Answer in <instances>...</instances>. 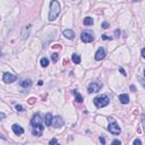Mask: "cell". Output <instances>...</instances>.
I'll list each match as a JSON object with an SVG mask.
<instances>
[{
    "mask_svg": "<svg viewBox=\"0 0 145 145\" xmlns=\"http://www.w3.org/2000/svg\"><path fill=\"white\" fill-rule=\"evenodd\" d=\"M60 14V4L58 0H52L50 4V13H49V21L52 22L58 17Z\"/></svg>",
    "mask_w": 145,
    "mask_h": 145,
    "instance_id": "obj_1",
    "label": "cell"
},
{
    "mask_svg": "<svg viewBox=\"0 0 145 145\" xmlns=\"http://www.w3.org/2000/svg\"><path fill=\"white\" fill-rule=\"evenodd\" d=\"M110 102V100L108 98L107 95H100V96H96L94 99V104L96 108H103L107 107L108 104Z\"/></svg>",
    "mask_w": 145,
    "mask_h": 145,
    "instance_id": "obj_2",
    "label": "cell"
},
{
    "mask_svg": "<svg viewBox=\"0 0 145 145\" xmlns=\"http://www.w3.org/2000/svg\"><path fill=\"white\" fill-rule=\"evenodd\" d=\"M108 129H109V132H110L111 134H113V135H119L120 132H121V129H120V127L118 126V124L111 119H110V124H109Z\"/></svg>",
    "mask_w": 145,
    "mask_h": 145,
    "instance_id": "obj_3",
    "label": "cell"
},
{
    "mask_svg": "<svg viewBox=\"0 0 145 145\" xmlns=\"http://www.w3.org/2000/svg\"><path fill=\"white\" fill-rule=\"evenodd\" d=\"M81 39L84 43H90L94 40L93 33H91V32H89V31H84V32H82Z\"/></svg>",
    "mask_w": 145,
    "mask_h": 145,
    "instance_id": "obj_4",
    "label": "cell"
},
{
    "mask_svg": "<svg viewBox=\"0 0 145 145\" xmlns=\"http://www.w3.org/2000/svg\"><path fill=\"white\" fill-rule=\"evenodd\" d=\"M16 78L17 77L15 76V75H13V74H10V72H5L4 76H2V81L5 82V83H13V82L16 81Z\"/></svg>",
    "mask_w": 145,
    "mask_h": 145,
    "instance_id": "obj_5",
    "label": "cell"
},
{
    "mask_svg": "<svg viewBox=\"0 0 145 145\" xmlns=\"http://www.w3.org/2000/svg\"><path fill=\"white\" fill-rule=\"evenodd\" d=\"M101 84H99V83H91L89 87H87V92L89 93H95V92H99L100 89H101Z\"/></svg>",
    "mask_w": 145,
    "mask_h": 145,
    "instance_id": "obj_6",
    "label": "cell"
},
{
    "mask_svg": "<svg viewBox=\"0 0 145 145\" xmlns=\"http://www.w3.org/2000/svg\"><path fill=\"white\" fill-rule=\"evenodd\" d=\"M52 126L55 128H60L62 125H64V119L61 118V117H59V116H57V117H55L53 119H52Z\"/></svg>",
    "mask_w": 145,
    "mask_h": 145,
    "instance_id": "obj_7",
    "label": "cell"
},
{
    "mask_svg": "<svg viewBox=\"0 0 145 145\" xmlns=\"http://www.w3.org/2000/svg\"><path fill=\"white\" fill-rule=\"evenodd\" d=\"M43 133V126L41 124L36 125V126H33V129H32V134L34 136H41Z\"/></svg>",
    "mask_w": 145,
    "mask_h": 145,
    "instance_id": "obj_8",
    "label": "cell"
},
{
    "mask_svg": "<svg viewBox=\"0 0 145 145\" xmlns=\"http://www.w3.org/2000/svg\"><path fill=\"white\" fill-rule=\"evenodd\" d=\"M41 121H42L41 116L39 115V113H35V115H33L32 119H31V125H32V126H36V125L41 124Z\"/></svg>",
    "mask_w": 145,
    "mask_h": 145,
    "instance_id": "obj_9",
    "label": "cell"
},
{
    "mask_svg": "<svg viewBox=\"0 0 145 145\" xmlns=\"http://www.w3.org/2000/svg\"><path fill=\"white\" fill-rule=\"evenodd\" d=\"M104 57H106V50H104V48H100L96 53H95V60H102L104 59Z\"/></svg>",
    "mask_w": 145,
    "mask_h": 145,
    "instance_id": "obj_10",
    "label": "cell"
},
{
    "mask_svg": "<svg viewBox=\"0 0 145 145\" xmlns=\"http://www.w3.org/2000/svg\"><path fill=\"white\" fill-rule=\"evenodd\" d=\"M13 132L16 134V135H23L24 134V129L19 126V125H17V124H15V125H13Z\"/></svg>",
    "mask_w": 145,
    "mask_h": 145,
    "instance_id": "obj_11",
    "label": "cell"
},
{
    "mask_svg": "<svg viewBox=\"0 0 145 145\" xmlns=\"http://www.w3.org/2000/svg\"><path fill=\"white\" fill-rule=\"evenodd\" d=\"M30 30H31V25L23 27V31H22V34H21V38L23 39V40H25V39L30 35Z\"/></svg>",
    "mask_w": 145,
    "mask_h": 145,
    "instance_id": "obj_12",
    "label": "cell"
},
{
    "mask_svg": "<svg viewBox=\"0 0 145 145\" xmlns=\"http://www.w3.org/2000/svg\"><path fill=\"white\" fill-rule=\"evenodd\" d=\"M62 34H64V36L69 39V40H72V39L75 38V33L72 30H64L62 31Z\"/></svg>",
    "mask_w": 145,
    "mask_h": 145,
    "instance_id": "obj_13",
    "label": "cell"
},
{
    "mask_svg": "<svg viewBox=\"0 0 145 145\" xmlns=\"http://www.w3.org/2000/svg\"><path fill=\"white\" fill-rule=\"evenodd\" d=\"M52 119H53V116H52L51 113H47L45 117H44V123H45V126H51Z\"/></svg>",
    "mask_w": 145,
    "mask_h": 145,
    "instance_id": "obj_14",
    "label": "cell"
},
{
    "mask_svg": "<svg viewBox=\"0 0 145 145\" xmlns=\"http://www.w3.org/2000/svg\"><path fill=\"white\" fill-rule=\"evenodd\" d=\"M119 100L120 102L123 103V104H127L129 102V96H128L127 94H120L119 95Z\"/></svg>",
    "mask_w": 145,
    "mask_h": 145,
    "instance_id": "obj_15",
    "label": "cell"
},
{
    "mask_svg": "<svg viewBox=\"0 0 145 145\" xmlns=\"http://www.w3.org/2000/svg\"><path fill=\"white\" fill-rule=\"evenodd\" d=\"M72 93L75 94V100H76V102H78V103H82V102H83V96H82L81 94L78 93L76 90L72 91Z\"/></svg>",
    "mask_w": 145,
    "mask_h": 145,
    "instance_id": "obj_16",
    "label": "cell"
},
{
    "mask_svg": "<svg viewBox=\"0 0 145 145\" xmlns=\"http://www.w3.org/2000/svg\"><path fill=\"white\" fill-rule=\"evenodd\" d=\"M21 86L22 87H25V89L31 87V86H32V82H31L30 79H24V81L21 82Z\"/></svg>",
    "mask_w": 145,
    "mask_h": 145,
    "instance_id": "obj_17",
    "label": "cell"
},
{
    "mask_svg": "<svg viewBox=\"0 0 145 145\" xmlns=\"http://www.w3.org/2000/svg\"><path fill=\"white\" fill-rule=\"evenodd\" d=\"M83 23H84V25L85 26H90L94 23V21H93V18L92 17H85L84 18V21H83Z\"/></svg>",
    "mask_w": 145,
    "mask_h": 145,
    "instance_id": "obj_18",
    "label": "cell"
},
{
    "mask_svg": "<svg viewBox=\"0 0 145 145\" xmlns=\"http://www.w3.org/2000/svg\"><path fill=\"white\" fill-rule=\"evenodd\" d=\"M72 62H74V64L78 65L79 62H81V57H79L78 55H76V53H74V55L72 56Z\"/></svg>",
    "mask_w": 145,
    "mask_h": 145,
    "instance_id": "obj_19",
    "label": "cell"
},
{
    "mask_svg": "<svg viewBox=\"0 0 145 145\" xmlns=\"http://www.w3.org/2000/svg\"><path fill=\"white\" fill-rule=\"evenodd\" d=\"M48 65H49V59L48 58H42L41 59V66L42 67H47Z\"/></svg>",
    "mask_w": 145,
    "mask_h": 145,
    "instance_id": "obj_20",
    "label": "cell"
},
{
    "mask_svg": "<svg viewBox=\"0 0 145 145\" xmlns=\"http://www.w3.org/2000/svg\"><path fill=\"white\" fill-rule=\"evenodd\" d=\"M51 59L53 62H57L58 60H59V55L57 53V52H55V53H52L51 55Z\"/></svg>",
    "mask_w": 145,
    "mask_h": 145,
    "instance_id": "obj_21",
    "label": "cell"
},
{
    "mask_svg": "<svg viewBox=\"0 0 145 145\" xmlns=\"http://www.w3.org/2000/svg\"><path fill=\"white\" fill-rule=\"evenodd\" d=\"M27 102L30 103V104H34V103L36 102V99H35V98H30L28 100H27Z\"/></svg>",
    "mask_w": 145,
    "mask_h": 145,
    "instance_id": "obj_22",
    "label": "cell"
},
{
    "mask_svg": "<svg viewBox=\"0 0 145 145\" xmlns=\"http://www.w3.org/2000/svg\"><path fill=\"white\" fill-rule=\"evenodd\" d=\"M52 49L53 50H60L61 49V45L60 44H55V45H52Z\"/></svg>",
    "mask_w": 145,
    "mask_h": 145,
    "instance_id": "obj_23",
    "label": "cell"
},
{
    "mask_svg": "<svg viewBox=\"0 0 145 145\" xmlns=\"http://www.w3.org/2000/svg\"><path fill=\"white\" fill-rule=\"evenodd\" d=\"M102 28H109V23L108 22H103L102 23Z\"/></svg>",
    "mask_w": 145,
    "mask_h": 145,
    "instance_id": "obj_24",
    "label": "cell"
},
{
    "mask_svg": "<svg viewBox=\"0 0 145 145\" xmlns=\"http://www.w3.org/2000/svg\"><path fill=\"white\" fill-rule=\"evenodd\" d=\"M15 108H16V110H17V111H23V110H24L21 104H16V107H15Z\"/></svg>",
    "mask_w": 145,
    "mask_h": 145,
    "instance_id": "obj_25",
    "label": "cell"
},
{
    "mask_svg": "<svg viewBox=\"0 0 145 145\" xmlns=\"http://www.w3.org/2000/svg\"><path fill=\"white\" fill-rule=\"evenodd\" d=\"M134 145H142V142L139 139H135L134 141Z\"/></svg>",
    "mask_w": 145,
    "mask_h": 145,
    "instance_id": "obj_26",
    "label": "cell"
},
{
    "mask_svg": "<svg viewBox=\"0 0 145 145\" xmlns=\"http://www.w3.org/2000/svg\"><path fill=\"white\" fill-rule=\"evenodd\" d=\"M57 143H58V141H57L56 138H52L51 141L49 142V144H57Z\"/></svg>",
    "mask_w": 145,
    "mask_h": 145,
    "instance_id": "obj_27",
    "label": "cell"
},
{
    "mask_svg": "<svg viewBox=\"0 0 145 145\" xmlns=\"http://www.w3.org/2000/svg\"><path fill=\"white\" fill-rule=\"evenodd\" d=\"M6 118V115H5L4 112H0V120H4Z\"/></svg>",
    "mask_w": 145,
    "mask_h": 145,
    "instance_id": "obj_28",
    "label": "cell"
},
{
    "mask_svg": "<svg viewBox=\"0 0 145 145\" xmlns=\"http://www.w3.org/2000/svg\"><path fill=\"white\" fill-rule=\"evenodd\" d=\"M112 144H118V145H120V144H121V142H120L119 139H115V141H112Z\"/></svg>",
    "mask_w": 145,
    "mask_h": 145,
    "instance_id": "obj_29",
    "label": "cell"
},
{
    "mask_svg": "<svg viewBox=\"0 0 145 145\" xmlns=\"http://www.w3.org/2000/svg\"><path fill=\"white\" fill-rule=\"evenodd\" d=\"M102 39H103V40H111V38H109L107 34H103L102 35Z\"/></svg>",
    "mask_w": 145,
    "mask_h": 145,
    "instance_id": "obj_30",
    "label": "cell"
},
{
    "mask_svg": "<svg viewBox=\"0 0 145 145\" xmlns=\"http://www.w3.org/2000/svg\"><path fill=\"white\" fill-rule=\"evenodd\" d=\"M100 142H101V143H102V144H106V139H104V137H100Z\"/></svg>",
    "mask_w": 145,
    "mask_h": 145,
    "instance_id": "obj_31",
    "label": "cell"
},
{
    "mask_svg": "<svg viewBox=\"0 0 145 145\" xmlns=\"http://www.w3.org/2000/svg\"><path fill=\"white\" fill-rule=\"evenodd\" d=\"M119 70H120V72H121V74H123L124 76H126V75H127V74H126V72H125V70H124V68H120Z\"/></svg>",
    "mask_w": 145,
    "mask_h": 145,
    "instance_id": "obj_32",
    "label": "cell"
},
{
    "mask_svg": "<svg viewBox=\"0 0 145 145\" xmlns=\"http://www.w3.org/2000/svg\"><path fill=\"white\" fill-rule=\"evenodd\" d=\"M115 35H116V36H119V35H120V31L119 30H116L115 31Z\"/></svg>",
    "mask_w": 145,
    "mask_h": 145,
    "instance_id": "obj_33",
    "label": "cell"
},
{
    "mask_svg": "<svg viewBox=\"0 0 145 145\" xmlns=\"http://www.w3.org/2000/svg\"><path fill=\"white\" fill-rule=\"evenodd\" d=\"M142 57H143V58L145 57V49H144V48L142 49Z\"/></svg>",
    "mask_w": 145,
    "mask_h": 145,
    "instance_id": "obj_34",
    "label": "cell"
},
{
    "mask_svg": "<svg viewBox=\"0 0 145 145\" xmlns=\"http://www.w3.org/2000/svg\"><path fill=\"white\" fill-rule=\"evenodd\" d=\"M130 90H132L133 92H134V91H135V86H134V85H132V86H130Z\"/></svg>",
    "mask_w": 145,
    "mask_h": 145,
    "instance_id": "obj_35",
    "label": "cell"
},
{
    "mask_svg": "<svg viewBox=\"0 0 145 145\" xmlns=\"http://www.w3.org/2000/svg\"><path fill=\"white\" fill-rule=\"evenodd\" d=\"M67 64H68V60L65 59V60H64V65H67Z\"/></svg>",
    "mask_w": 145,
    "mask_h": 145,
    "instance_id": "obj_36",
    "label": "cell"
},
{
    "mask_svg": "<svg viewBox=\"0 0 145 145\" xmlns=\"http://www.w3.org/2000/svg\"><path fill=\"white\" fill-rule=\"evenodd\" d=\"M39 85H43V82L42 81H39Z\"/></svg>",
    "mask_w": 145,
    "mask_h": 145,
    "instance_id": "obj_37",
    "label": "cell"
},
{
    "mask_svg": "<svg viewBox=\"0 0 145 145\" xmlns=\"http://www.w3.org/2000/svg\"><path fill=\"white\" fill-rule=\"evenodd\" d=\"M133 1H141V0H133Z\"/></svg>",
    "mask_w": 145,
    "mask_h": 145,
    "instance_id": "obj_38",
    "label": "cell"
},
{
    "mask_svg": "<svg viewBox=\"0 0 145 145\" xmlns=\"http://www.w3.org/2000/svg\"><path fill=\"white\" fill-rule=\"evenodd\" d=\"M76 1H78V0H76Z\"/></svg>",
    "mask_w": 145,
    "mask_h": 145,
    "instance_id": "obj_39",
    "label": "cell"
}]
</instances>
